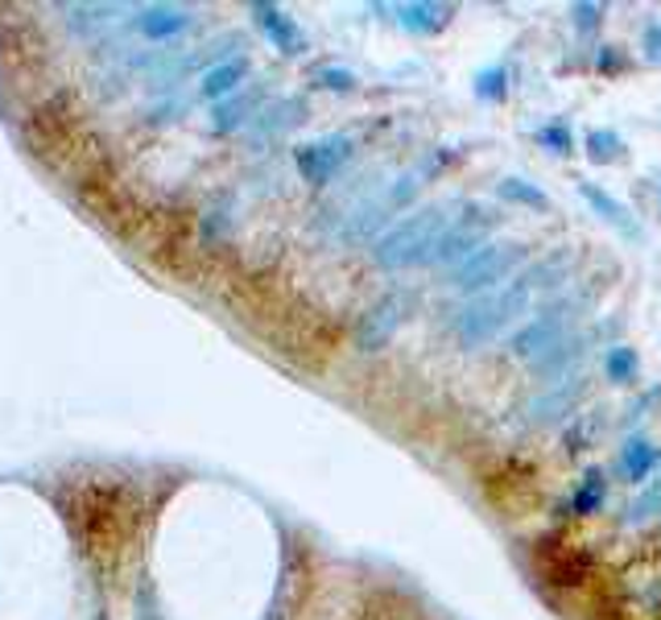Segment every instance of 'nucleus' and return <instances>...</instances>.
I'll list each match as a JSON object with an SVG mask.
<instances>
[{
	"mask_svg": "<svg viewBox=\"0 0 661 620\" xmlns=\"http://www.w3.org/2000/svg\"><path fill=\"white\" fill-rule=\"evenodd\" d=\"M554 269H558V257L546 265H538V269H529L521 278H512V282L496 285L488 294H480L472 306H463V315L455 323V331L463 343H484L492 339L496 331H505L517 315H526V306L533 302L538 290H546L550 278H554Z\"/></svg>",
	"mask_w": 661,
	"mask_h": 620,
	"instance_id": "nucleus-1",
	"label": "nucleus"
},
{
	"mask_svg": "<svg viewBox=\"0 0 661 620\" xmlns=\"http://www.w3.org/2000/svg\"><path fill=\"white\" fill-rule=\"evenodd\" d=\"M447 207H417L414 215H405L393 232H385L373 248L380 269H410V265H430L438 241L451 232Z\"/></svg>",
	"mask_w": 661,
	"mask_h": 620,
	"instance_id": "nucleus-2",
	"label": "nucleus"
},
{
	"mask_svg": "<svg viewBox=\"0 0 661 620\" xmlns=\"http://www.w3.org/2000/svg\"><path fill=\"white\" fill-rule=\"evenodd\" d=\"M526 257H529V248L517 245V241H496V245L475 248L468 261L455 265L451 285L463 290V294H472V290H496V285L512 282L517 265L526 261Z\"/></svg>",
	"mask_w": 661,
	"mask_h": 620,
	"instance_id": "nucleus-3",
	"label": "nucleus"
},
{
	"mask_svg": "<svg viewBox=\"0 0 661 620\" xmlns=\"http://www.w3.org/2000/svg\"><path fill=\"white\" fill-rule=\"evenodd\" d=\"M352 157V137L347 132H331V137H319V141H306L294 150V166L303 174L310 187H327L340 166H347Z\"/></svg>",
	"mask_w": 661,
	"mask_h": 620,
	"instance_id": "nucleus-4",
	"label": "nucleus"
},
{
	"mask_svg": "<svg viewBox=\"0 0 661 620\" xmlns=\"http://www.w3.org/2000/svg\"><path fill=\"white\" fill-rule=\"evenodd\" d=\"M492 224H496V215L492 211H484V207H475V211H468L459 224H451V232L438 241L435 257H430V265H447V261H468L475 248H484V236L492 232Z\"/></svg>",
	"mask_w": 661,
	"mask_h": 620,
	"instance_id": "nucleus-5",
	"label": "nucleus"
},
{
	"mask_svg": "<svg viewBox=\"0 0 661 620\" xmlns=\"http://www.w3.org/2000/svg\"><path fill=\"white\" fill-rule=\"evenodd\" d=\"M405 319V299L401 294H389V299H380L356 327V348L359 352H380L389 339L397 336V327Z\"/></svg>",
	"mask_w": 661,
	"mask_h": 620,
	"instance_id": "nucleus-6",
	"label": "nucleus"
},
{
	"mask_svg": "<svg viewBox=\"0 0 661 620\" xmlns=\"http://www.w3.org/2000/svg\"><path fill=\"white\" fill-rule=\"evenodd\" d=\"M563 311H546L542 319H533L526 327V331H517V339H512V352L517 356H546V352H554V348H567L563 343Z\"/></svg>",
	"mask_w": 661,
	"mask_h": 620,
	"instance_id": "nucleus-7",
	"label": "nucleus"
},
{
	"mask_svg": "<svg viewBox=\"0 0 661 620\" xmlns=\"http://www.w3.org/2000/svg\"><path fill=\"white\" fill-rule=\"evenodd\" d=\"M252 13H257L261 30L269 34V42H273L282 55H303V50H306L303 25L290 17L285 9H278V4H252Z\"/></svg>",
	"mask_w": 661,
	"mask_h": 620,
	"instance_id": "nucleus-8",
	"label": "nucleus"
},
{
	"mask_svg": "<svg viewBox=\"0 0 661 620\" xmlns=\"http://www.w3.org/2000/svg\"><path fill=\"white\" fill-rule=\"evenodd\" d=\"M579 195H583L587 207H591V211H595V215H600L604 224L616 227L621 236H628V241H637V236H641V227L633 224L628 207H624L621 199H616V195H607V190L600 187V183H579Z\"/></svg>",
	"mask_w": 661,
	"mask_h": 620,
	"instance_id": "nucleus-9",
	"label": "nucleus"
},
{
	"mask_svg": "<svg viewBox=\"0 0 661 620\" xmlns=\"http://www.w3.org/2000/svg\"><path fill=\"white\" fill-rule=\"evenodd\" d=\"M451 4H430V0H414V4H401L397 9V21H401V30H410V34H438L447 21H451Z\"/></svg>",
	"mask_w": 661,
	"mask_h": 620,
	"instance_id": "nucleus-10",
	"label": "nucleus"
},
{
	"mask_svg": "<svg viewBox=\"0 0 661 620\" xmlns=\"http://www.w3.org/2000/svg\"><path fill=\"white\" fill-rule=\"evenodd\" d=\"M661 452L649 443V438H628L621 447V476L624 480H633V484H641L649 480V471L658 468Z\"/></svg>",
	"mask_w": 661,
	"mask_h": 620,
	"instance_id": "nucleus-11",
	"label": "nucleus"
},
{
	"mask_svg": "<svg viewBox=\"0 0 661 620\" xmlns=\"http://www.w3.org/2000/svg\"><path fill=\"white\" fill-rule=\"evenodd\" d=\"M496 195L512 207H529V211H550V195L538 183H529L521 174H509V178H500L496 183Z\"/></svg>",
	"mask_w": 661,
	"mask_h": 620,
	"instance_id": "nucleus-12",
	"label": "nucleus"
},
{
	"mask_svg": "<svg viewBox=\"0 0 661 620\" xmlns=\"http://www.w3.org/2000/svg\"><path fill=\"white\" fill-rule=\"evenodd\" d=\"M187 9H166V4H157V9H145L141 13V34L153 42H166L174 34H182L187 30Z\"/></svg>",
	"mask_w": 661,
	"mask_h": 620,
	"instance_id": "nucleus-13",
	"label": "nucleus"
},
{
	"mask_svg": "<svg viewBox=\"0 0 661 620\" xmlns=\"http://www.w3.org/2000/svg\"><path fill=\"white\" fill-rule=\"evenodd\" d=\"M245 75H248L245 58H227V62L211 67L208 75H203V95H208V100H224L227 92H236V87H240V79Z\"/></svg>",
	"mask_w": 661,
	"mask_h": 620,
	"instance_id": "nucleus-14",
	"label": "nucleus"
},
{
	"mask_svg": "<svg viewBox=\"0 0 661 620\" xmlns=\"http://www.w3.org/2000/svg\"><path fill=\"white\" fill-rule=\"evenodd\" d=\"M583 150L595 166H612V162H624V137L616 129H587L583 137Z\"/></svg>",
	"mask_w": 661,
	"mask_h": 620,
	"instance_id": "nucleus-15",
	"label": "nucleus"
},
{
	"mask_svg": "<svg viewBox=\"0 0 661 620\" xmlns=\"http://www.w3.org/2000/svg\"><path fill=\"white\" fill-rule=\"evenodd\" d=\"M604 471H587L583 480H579V489L570 492V513H579V517H591V513H600L604 508Z\"/></svg>",
	"mask_w": 661,
	"mask_h": 620,
	"instance_id": "nucleus-16",
	"label": "nucleus"
},
{
	"mask_svg": "<svg viewBox=\"0 0 661 620\" xmlns=\"http://www.w3.org/2000/svg\"><path fill=\"white\" fill-rule=\"evenodd\" d=\"M637 369H641V360H637V348H607L604 352V376L612 385H628V381H637Z\"/></svg>",
	"mask_w": 661,
	"mask_h": 620,
	"instance_id": "nucleus-17",
	"label": "nucleus"
},
{
	"mask_svg": "<svg viewBox=\"0 0 661 620\" xmlns=\"http://www.w3.org/2000/svg\"><path fill=\"white\" fill-rule=\"evenodd\" d=\"M475 95H480V100H488V104H500V100L509 95V67H505V62L484 67V71L475 75Z\"/></svg>",
	"mask_w": 661,
	"mask_h": 620,
	"instance_id": "nucleus-18",
	"label": "nucleus"
},
{
	"mask_svg": "<svg viewBox=\"0 0 661 620\" xmlns=\"http://www.w3.org/2000/svg\"><path fill=\"white\" fill-rule=\"evenodd\" d=\"M533 137H538V145H542V150L558 153V157L575 153V132H570V125H563V120H550V125H542Z\"/></svg>",
	"mask_w": 661,
	"mask_h": 620,
	"instance_id": "nucleus-19",
	"label": "nucleus"
},
{
	"mask_svg": "<svg viewBox=\"0 0 661 620\" xmlns=\"http://www.w3.org/2000/svg\"><path fill=\"white\" fill-rule=\"evenodd\" d=\"M315 83L327 87V92H356V75H352L347 67H319Z\"/></svg>",
	"mask_w": 661,
	"mask_h": 620,
	"instance_id": "nucleus-20",
	"label": "nucleus"
},
{
	"mask_svg": "<svg viewBox=\"0 0 661 620\" xmlns=\"http://www.w3.org/2000/svg\"><path fill=\"white\" fill-rule=\"evenodd\" d=\"M653 513H661V480L628 505V522H645V517H653Z\"/></svg>",
	"mask_w": 661,
	"mask_h": 620,
	"instance_id": "nucleus-21",
	"label": "nucleus"
},
{
	"mask_svg": "<svg viewBox=\"0 0 661 620\" xmlns=\"http://www.w3.org/2000/svg\"><path fill=\"white\" fill-rule=\"evenodd\" d=\"M570 17L579 25V34H591V30L604 21V4H587V0H579V4H570Z\"/></svg>",
	"mask_w": 661,
	"mask_h": 620,
	"instance_id": "nucleus-22",
	"label": "nucleus"
},
{
	"mask_svg": "<svg viewBox=\"0 0 661 620\" xmlns=\"http://www.w3.org/2000/svg\"><path fill=\"white\" fill-rule=\"evenodd\" d=\"M641 50H645V62L661 67V21H649L641 34Z\"/></svg>",
	"mask_w": 661,
	"mask_h": 620,
	"instance_id": "nucleus-23",
	"label": "nucleus"
},
{
	"mask_svg": "<svg viewBox=\"0 0 661 620\" xmlns=\"http://www.w3.org/2000/svg\"><path fill=\"white\" fill-rule=\"evenodd\" d=\"M595 67H600V71H621L624 62L616 58V46H600V55H595Z\"/></svg>",
	"mask_w": 661,
	"mask_h": 620,
	"instance_id": "nucleus-24",
	"label": "nucleus"
},
{
	"mask_svg": "<svg viewBox=\"0 0 661 620\" xmlns=\"http://www.w3.org/2000/svg\"><path fill=\"white\" fill-rule=\"evenodd\" d=\"M658 211H661V187H658Z\"/></svg>",
	"mask_w": 661,
	"mask_h": 620,
	"instance_id": "nucleus-25",
	"label": "nucleus"
}]
</instances>
